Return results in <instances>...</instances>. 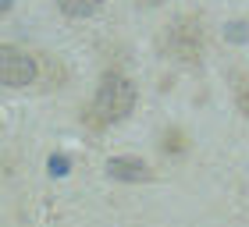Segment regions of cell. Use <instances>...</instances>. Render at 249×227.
<instances>
[{
  "instance_id": "obj_1",
  "label": "cell",
  "mask_w": 249,
  "mask_h": 227,
  "mask_svg": "<svg viewBox=\"0 0 249 227\" xmlns=\"http://www.w3.org/2000/svg\"><path fill=\"white\" fill-rule=\"evenodd\" d=\"M135 99H139V93H135L132 78H124L121 71H107L104 78H100L96 93H93V103H89V110H86V121L93 124L96 131H104V128H110V124L128 117V114L135 110Z\"/></svg>"
},
{
  "instance_id": "obj_2",
  "label": "cell",
  "mask_w": 249,
  "mask_h": 227,
  "mask_svg": "<svg viewBox=\"0 0 249 227\" xmlns=\"http://www.w3.org/2000/svg\"><path fill=\"white\" fill-rule=\"evenodd\" d=\"M167 50H171V57H178V61H199V53H203V25H199V18L196 15H182V18H175L171 21V29H167Z\"/></svg>"
},
{
  "instance_id": "obj_3",
  "label": "cell",
  "mask_w": 249,
  "mask_h": 227,
  "mask_svg": "<svg viewBox=\"0 0 249 227\" xmlns=\"http://www.w3.org/2000/svg\"><path fill=\"white\" fill-rule=\"evenodd\" d=\"M4 57H0V75H4V85L7 89H25L36 82V75H39V67H36V57H32L29 50H21V47H7L0 50Z\"/></svg>"
},
{
  "instance_id": "obj_4",
  "label": "cell",
  "mask_w": 249,
  "mask_h": 227,
  "mask_svg": "<svg viewBox=\"0 0 249 227\" xmlns=\"http://www.w3.org/2000/svg\"><path fill=\"white\" fill-rule=\"evenodd\" d=\"M107 174L118 178V181H150L153 170L142 160H135V156H114V160L107 163Z\"/></svg>"
},
{
  "instance_id": "obj_5",
  "label": "cell",
  "mask_w": 249,
  "mask_h": 227,
  "mask_svg": "<svg viewBox=\"0 0 249 227\" xmlns=\"http://www.w3.org/2000/svg\"><path fill=\"white\" fill-rule=\"evenodd\" d=\"M100 4L104 0H57L61 15H68V18H89V15L100 11Z\"/></svg>"
},
{
  "instance_id": "obj_6",
  "label": "cell",
  "mask_w": 249,
  "mask_h": 227,
  "mask_svg": "<svg viewBox=\"0 0 249 227\" xmlns=\"http://www.w3.org/2000/svg\"><path fill=\"white\" fill-rule=\"evenodd\" d=\"M235 107L249 117V75H239V78H235Z\"/></svg>"
},
{
  "instance_id": "obj_7",
  "label": "cell",
  "mask_w": 249,
  "mask_h": 227,
  "mask_svg": "<svg viewBox=\"0 0 249 227\" xmlns=\"http://www.w3.org/2000/svg\"><path fill=\"white\" fill-rule=\"evenodd\" d=\"M7 7H11V0H4V11H7Z\"/></svg>"
}]
</instances>
